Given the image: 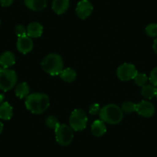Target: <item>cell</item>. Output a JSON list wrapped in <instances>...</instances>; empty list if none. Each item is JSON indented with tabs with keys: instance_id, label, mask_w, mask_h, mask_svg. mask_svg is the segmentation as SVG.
Returning a JSON list of instances; mask_svg holds the SVG:
<instances>
[{
	"instance_id": "obj_1",
	"label": "cell",
	"mask_w": 157,
	"mask_h": 157,
	"mask_svg": "<svg viewBox=\"0 0 157 157\" xmlns=\"http://www.w3.org/2000/svg\"><path fill=\"white\" fill-rule=\"evenodd\" d=\"M25 107L29 111L34 114L44 113L49 106V99L44 93H33L25 98Z\"/></svg>"
},
{
	"instance_id": "obj_2",
	"label": "cell",
	"mask_w": 157,
	"mask_h": 157,
	"mask_svg": "<svg viewBox=\"0 0 157 157\" xmlns=\"http://www.w3.org/2000/svg\"><path fill=\"white\" fill-rule=\"evenodd\" d=\"M100 119L103 122L115 125L120 123L123 118L121 108L114 104H109L102 108L99 112Z\"/></svg>"
},
{
	"instance_id": "obj_3",
	"label": "cell",
	"mask_w": 157,
	"mask_h": 157,
	"mask_svg": "<svg viewBox=\"0 0 157 157\" xmlns=\"http://www.w3.org/2000/svg\"><path fill=\"white\" fill-rule=\"evenodd\" d=\"M42 68L46 73L51 75H59L63 69V60L58 54L51 53L43 59Z\"/></svg>"
},
{
	"instance_id": "obj_4",
	"label": "cell",
	"mask_w": 157,
	"mask_h": 157,
	"mask_svg": "<svg viewBox=\"0 0 157 157\" xmlns=\"http://www.w3.org/2000/svg\"><path fill=\"white\" fill-rule=\"evenodd\" d=\"M17 82V75L14 70L0 69V90L7 92L12 90Z\"/></svg>"
},
{
	"instance_id": "obj_5",
	"label": "cell",
	"mask_w": 157,
	"mask_h": 157,
	"mask_svg": "<svg viewBox=\"0 0 157 157\" xmlns=\"http://www.w3.org/2000/svg\"><path fill=\"white\" fill-rule=\"evenodd\" d=\"M87 122L88 118L82 109H75L69 117L70 127L75 131H82L85 129Z\"/></svg>"
},
{
	"instance_id": "obj_6",
	"label": "cell",
	"mask_w": 157,
	"mask_h": 157,
	"mask_svg": "<svg viewBox=\"0 0 157 157\" xmlns=\"http://www.w3.org/2000/svg\"><path fill=\"white\" fill-rule=\"evenodd\" d=\"M56 140L59 145L66 146L72 143L73 140V132L70 126L65 124H59L55 129Z\"/></svg>"
},
{
	"instance_id": "obj_7",
	"label": "cell",
	"mask_w": 157,
	"mask_h": 157,
	"mask_svg": "<svg viewBox=\"0 0 157 157\" xmlns=\"http://www.w3.org/2000/svg\"><path fill=\"white\" fill-rule=\"evenodd\" d=\"M117 76L122 81H128L133 79L138 73L136 68L131 63H124L117 69Z\"/></svg>"
},
{
	"instance_id": "obj_8",
	"label": "cell",
	"mask_w": 157,
	"mask_h": 157,
	"mask_svg": "<svg viewBox=\"0 0 157 157\" xmlns=\"http://www.w3.org/2000/svg\"><path fill=\"white\" fill-rule=\"evenodd\" d=\"M93 7L89 0H81L78 2L75 8V12L78 17L82 19H86L92 14Z\"/></svg>"
},
{
	"instance_id": "obj_9",
	"label": "cell",
	"mask_w": 157,
	"mask_h": 157,
	"mask_svg": "<svg viewBox=\"0 0 157 157\" xmlns=\"http://www.w3.org/2000/svg\"><path fill=\"white\" fill-rule=\"evenodd\" d=\"M136 112L143 117L149 118L153 116L155 113V106L151 102L143 100L136 104Z\"/></svg>"
},
{
	"instance_id": "obj_10",
	"label": "cell",
	"mask_w": 157,
	"mask_h": 157,
	"mask_svg": "<svg viewBox=\"0 0 157 157\" xmlns=\"http://www.w3.org/2000/svg\"><path fill=\"white\" fill-rule=\"evenodd\" d=\"M17 49L21 53L27 54L31 52L33 48V43L31 38L28 36H22L18 38L17 43H16Z\"/></svg>"
},
{
	"instance_id": "obj_11",
	"label": "cell",
	"mask_w": 157,
	"mask_h": 157,
	"mask_svg": "<svg viewBox=\"0 0 157 157\" xmlns=\"http://www.w3.org/2000/svg\"><path fill=\"white\" fill-rule=\"evenodd\" d=\"M27 36L30 38H39L43 35V27L39 22H31L26 28Z\"/></svg>"
},
{
	"instance_id": "obj_12",
	"label": "cell",
	"mask_w": 157,
	"mask_h": 157,
	"mask_svg": "<svg viewBox=\"0 0 157 157\" xmlns=\"http://www.w3.org/2000/svg\"><path fill=\"white\" fill-rule=\"evenodd\" d=\"M69 7V0H52V9L56 14L66 13Z\"/></svg>"
},
{
	"instance_id": "obj_13",
	"label": "cell",
	"mask_w": 157,
	"mask_h": 157,
	"mask_svg": "<svg viewBox=\"0 0 157 157\" xmlns=\"http://www.w3.org/2000/svg\"><path fill=\"white\" fill-rule=\"evenodd\" d=\"M16 63V57L13 52L7 51L3 52L0 56V65L3 67V69H8L11 67Z\"/></svg>"
},
{
	"instance_id": "obj_14",
	"label": "cell",
	"mask_w": 157,
	"mask_h": 157,
	"mask_svg": "<svg viewBox=\"0 0 157 157\" xmlns=\"http://www.w3.org/2000/svg\"><path fill=\"white\" fill-rule=\"evenodd\" d=\"M27 8L33 11H41L46 7V0H24Z\"/></svg>"
},
{
	"instance_id": "obj_15",
	"label": "cell",
	"mask_w": 157,
	"mask_h": 157,
	"mask_svg": "<svg viewBox=\"0 0 157 157\" xmlns=\"http://www.w3.org/2000/svg\"><path fill=\"white\" fill-rule=\"evenodd\" d=\"M92 133L95 136H102L106 132V126H105V122L101 120H96L93 122L91 127Z\"/></svg>"
},
{
	"instance_id": "obj_16",
	"label": "cell",
	"mask_w": 157,
	"mask_h": 157,
	"mask_svg": "<svg viewBox=\"0 0 157 157\" xmlns=\"http://www.w3.org/2000/svg\"><path fill=\"white\" fill-rule=\"evenodd\" d=\"M13 107L7 102H2L0 105V119L3 120H9L13 117Z\"/></svg>"
},
{
	"instance_id": "obj_17",
	"label": "cell",
	"mask_w": 157,
	"mask_h": 157,
	"mask_svg": "<svg viewBox=\"0 0 157 157\" xmlns=\"http://www.w3.org/2000/svg\"><path fill=\"white\" fill-rule=\"evenodd\" d=\"M60 78L66 82H72L76 78V72L71 68H66L62 70L59 73Z\"/></svg>"
},
{
	"instance_id": "obj_18",
	"label": "cell",
	"mask_w": 157,
	"mask_h": 157,
	"mask_svg": "<svg viewBox=\"0 0 157 157\" xmlns=\"http://www.w3.org/2000/svg\"><path fill=\"white\" fill-rule=\"evenodd\" d=\"M142 95H143V97L146 98L148 99H151L153 97L156 96L157 95V87L154 86L153 85H145L143 86V88H142L141 91Z\"/></svg>"
},
{
	"instance_id": "obj_19",
	"label": "cell",
	"mask_w": 157,
	"mask_h": 157,
	"mask_svg": "<svg viewBox=\"0 0 157 157\" xmlns=\"http://www.w3.org/2000/svg\"><path fill=\"white\" fill-rule=\"evenodd\" d=\"M30 89L29 86L26 82H21L16 86L15 93L17 97L22 99V98H26L29 95Z\"/></svg>"
},
{
	"instance_id": "obj_20",
	"label": "cell",
	"mask_w": 157,
	"mask_h": 157,
	"mask_svg": "<svg viewBox=\"0 0 157 157\" xmlns=\"http://www.w3.org/2000/svg\"><path fill=\"white\" fill-rule=\"evenodd\" d=\"M134 81H135V83L136 84L139 86H142L146 85V82H147L149 78L147 77V75L144 73H137L136 75L135 76V78H133Z\"/></svg>"
},
{
	"instance_id": "obj_21",
	"label": "cell",
	"mask_w": 157,
	"mask_h": 157,
	"mask_svg": "<svg viewBox=\"0 0 157 157\" xmlns=\"http://www.w3.org/2000/svg\"><path fill=\"white\" fill-rule=\"evenodd\" d=\"M136 104H134L130 101H126L123 103L121 109L126 113H132L136 111Z\"/></svg>"
},
{
	"instance_id": "obj_22",
	"label": "cell",
	"mask_w": 157,
	"mask_h": 157,
	"mask_svg": "<svg viewBox=\"0 0 157 157\" xmlns=\"http://www.w3.org/2000/svg\"><path fill=\"white\" fill-rule=\"evenodd\" d=\"M46 126H47L48 127H49L52 129H54V130H55V129L58 127L59 125L58 119L53 116H49V117L46 119Z\"/></svg>"
},
{
	"instance_id": "obj_23",
	"label": "cell",
	"mask_w": 157,
	"mask_h": 157,
	"mask_svg": "<svg viewBox=\"0 0 157 157\" xmlns=\"http://www.w3.org/2000/svg\"><path fill=\"white\" fill-rule=\"evenodd\" d=\"M146 33L150 37H157V24L151 23L146 28Z\"/></svg>"
},
{
	"instance_id": "obj_24",
	"label": "cell",
	"mask_w": 157,
	"mask_h": 157,
	"mask_svg": "<svg viewBox=\"0 0 157 157\" xmlns=\"http://www.w3.org/2000/svg\"><path fill=\"white\" fill-rule=\"evenodd\" d=\"M15 33L17 35L18 38L22 37V36H27L26 28L22 25H17L15 28Z\"/></svg>"
},
{
	"instance_id": "obj_25",
	"label": "cell",
	"mask_w": 157,
	"mask_h": 157,
	"mask_svg": "<svg viewBox=\"0 0 157 157\" xmlns=\"http://www.w3.org/2000/svg\"><path fill=\"white\" fill-rule=\"evenodd\" d=\"M149 80L152 85L157 87V67L154 68V69L151 71L150 75H149Z\"/></svg>"
},
{
	"instance_id": "obj_26",
	"label": "cell",
	"mask_w": 157,
	"mask_h": 157,
	"mask_svg": "<svg viewBox=\"0 0 157 157\" xmlns=\"http://www.w3.org/2000/svg\"><path fill=\"white\" fill-rule=\"evenodd\" d=\"M100 106H99V104L97 103H94L90 106V113L91 115H95L96 114H99V112H100Z\"/></svg>"
},
{
	"instance_id": "obj_27",
	"label": "cell",
	"mask_w": 157,
	"mask_h": 157,
	"mask_svg": "<svg viewBox=\"0 0 157 157\" xmlns=\"http://www.w3.org/2000/svg\"><path fill=\"white\" fill-rule=\"evenodd\" d=\"M13 0H0V4L2 7H9L13 4Z\"/></svg>"
},
{
	"instance_id": "obj_28",
	"label": "cell",
	"mask_w": 157,
	"mask_h": 157,
	"mask_svg": "<svg viewBox=\"0 0 157 157\" xmlns=\"http://www.w3.org/2000/svg\"><path fill=\"white\" fill-rule=\"evenodd\" d=\"M152 48H153L154 52L157 54V37L155 38V39L154 40L153 45H152Z\"/></svg>"
},
{
	"instance_id": "obj_29",
	"label": "cell",
	"mask_w": 157,
	"mask_h": 157,
	"mask_svg": "<svg viewBox=\"0 0 157 157\" xmlns=\"http://www.w3.org/2000/svg\"><path fill=\"white\" fill-rule=\"evenodd\" d=\"M2 130H3V124L0 122V133L2 132Z\"/></svg>"
},
{
	"instance_id": "obj_30",
	"label": "cell",
	"mask_w": 157,
	"mask_h": 157,
	"mask_svg": "<svg viewBox=\"0 0 157 157\" xmlns=\"http://www.w3.org/2000/svg\"><path fill=\"white\" fill-rule=\"evenodd\" d=\"M3 99H4L3 95L0 94V104L2 103V101H3Z\"/></svg>"
},
{
	"instance_id": "obj_31",
	"label": "cell",
	"mask_w": 157,
	"mask_h": 157,
	"mask_svg": "<svg viewBox=\"0 0 157 157\" xmlns=\"http://www.w3.org/2000/svg\"><path fill=\"white\" fill-rule=\"evenodd\" d=\"M156 97H157V95H156Z\"/></svg>"
},
{
	"instance_id": "obj_32",
	"label": "cell",
	"mask_w": 157,
	"mask_h": 157,
	"mask_svg": "<svg viewBox=\"0 0 157 157\" xmlns=\"http://www.w3.org/2000/svg\"><path fill=\"white\" fill-rule=\"evenodd\" d=\"M0 24H1V22H0Z\"/></svg>"
}]
</instances>
